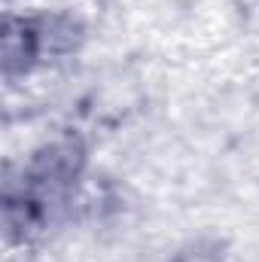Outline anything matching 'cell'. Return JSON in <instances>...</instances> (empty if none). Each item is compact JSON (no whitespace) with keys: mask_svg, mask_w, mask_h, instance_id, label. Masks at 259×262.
<instances>
[{"mask_svg":"<svg viewBox=\"0 0 259 262\" xmlns=\"http://www.w3.org/2000/svg\"><path fill=\"white\" fill-rule=\"evenodd\" d=\"M76 165H79V152L70 143L49 146L43 156H37L31 171L21 177V189L6 198L9 229L37 226L46 216H52V210L61 207L64 201L70 180L76 177Z\"/></svg>","mask_w":259,"mask_h":262,"instance_id":"cell-1","label":"cell"}]
</instances>
